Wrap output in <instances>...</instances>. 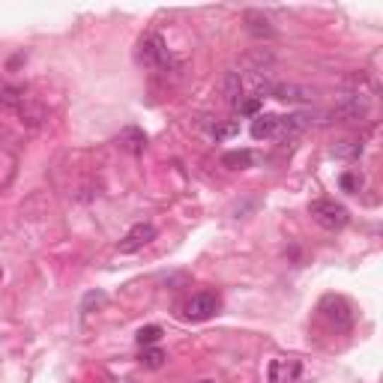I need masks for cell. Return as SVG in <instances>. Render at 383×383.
<instances>
[{
	"mask_svg": "<svg viewBox=\"0 0 383 383\" xmlns=\"http://www.w3.org/2000/svg\"><path fill=\"white\" fill-rule=\"evenodd\" d=\"M237 129H240L237 123H216V126H213V135L222 141V138H231V135H237Z\"/></svg>",
	"mask_w": 383,
	"mask_h": 383,
	"instance_id": "obj_19",
	"label": "cell"
},
{
	"mask_svg": "<svg viewBox=\"0 0 383 383\" xmlns=\"http://www.w3.org/2000/svg\"><path fill=\"white\" fill-rule=\"evenodd\" d=\"M273 96L282 102H314V90L302 84H273Z\"/></svg>",
	"mask_w": 383,
	"mask_h": 383,
	"instance_id": "obj_7",
	"label": "cell"
},
{
	"mask_svg": "<svg viewBox=\"0 0 383 383\" xmlns=\"http://www.w3.org/2000/svg\"><path fill=\"white\" fill-rule=\"evenodd\" d=\"M297 372H300V365H297V363L278 360V363H273V365H270V380H273V383H278V380H282V375H285V383H288V377H293Z\"/></svg>",
	"mask_w": 383,
	"mask_h": 383,
	"instance_id": "obj_15",
	"label": "cell"
},
{
	"mask_svg": "<svg viewBox=\"0 0 383 383\" xmlns=\"http://www.w3.org/2000/svg\"><path fill=\"white\" fill-rule=\"evenodd\" d=\"M159 338H162V326H156V324L138 329V344H141V348H150V344H156Z\"/></svg>",
	"mask_w": 383,
	"mask_h": 383,
	"instance_id": "obj_16",
	"label": "cell"
},
{
	"mask_svg": "<svg viewBox=\"0 0 383 383\" xmlns=\"http://www.w3.org/2000/svg\"><path fill=\"white\" fill-rule=\"evenodd\" d=\"M201 383H213V380H201Z\"/></svg>",
	"mask_w": 383,
	"mask_h": 383,
	"instance_id": "obj_21",
	"label": "cell"
},
{
	"mask_svg": "<svg viewBox=\"0 0 383 383\" xmlns=\"http://www.w3.org/2000/svg\"><path fill=\"white\" fill-rule=\"evenodd\" d=\"M246 24H249V30H252L254 36H273V33H276L273 24H270V18L261 16V12H254V9L246 12Z\"/></svg>",
	"mask_w": 383,
	"mask_h": 383,
	"instance_id": "obj_10",
	"label": "cell"
},
{
	"mask_svg": "<svg viewBox=\"0 0 383 383\" xmlns=\"http://www.w3.org/2000/svg\"><path fill=\"white\" fill-rule=\"evenodd\" d=\"M333 156L336 159H360L363 156V144L353 141V138H344V141L333 144Z\"/></svg>",
	"mask_w": 383,
	"mask_h": 383,
	"instance_id": "obj_12",
	"label": "cell"
},
{
	"mask_svg": "<svg viewBox=\"0 0 383 383\" xmlns=\"http://www.w3.org/2000/svg\"><path fill=\"white\" fill-rule=\"evenodd\" d=\"M368 111H372V99H368L365 93H341L329 114L344 120V123H356V120L368 117Z\"/></svg>",
	"mask_w": 383,
	"mask_h": 383,
	"instance_id": "obj_2",
	"label": "cell"
},
{
	"mask_svg": "<svg viewBox=\"0 0 383 383\" xmlns=\"http://www.w3.org/2000/svg\"><path fill=\"white\" fill-rule=\"evenodd\" d=\"M222 165L225 168H231V171H242V168H249L252 165V153L249 150H231V153H225L222 156Z\"/></svg>",
	"mask_w": 383,
	"mask_h": 383,
	"instance_id": "obj_13",
	"label": "cell"
},
{
	"mask_svg": "<svg viewBox=\"0 0 383 383\" xmlns=\"http://www.w3.org/2000/svg\"><path fill=\"white\" fill-rule=\"evenodd\" d=\"M153 240H156V228H153L150 222H138V225L129 228V234L120 240L117 249H120L123 254H132V252H141L144 246H150Z\"/></svg>",
	"mask_w": 383,
	"mask_h": 383,
	"instance_id": "obj_5",
	"label": "cell"
},
{
	"mask_svg": "<svg viewBox=\"0 0 383 383\" xmlns=\"http://www.w3.org/2000/svg\"><path fill=\"white\" fill-rule=\"evenodd\" d=\"M138 60H141L144 66H150V69H165L168 66L171 54H168V48H165L162 36H156V33L141 36V42H138Z\"/></svg>",
	"mask_w": 383,
	"mask_h": 383,
	"instance_id": "obj_3",
	"label": "cell"
},
{
	"mask_svg": "<svg viewBox=\"0 0 383 383\" xmlns=\"http://www.w3.org/2000/svg\"><path fill=\"white\" fill-rule=\"evenodd\" d=\"M24 102H28V96H24L21 87H0V105L4 108L24 111Z\"/></svg>",
	"mask_w": 383,
	"mask_h": 383,
	"instance_id": "obj_11",
	"label": "cell"
},
{
	"mask_svg": "<svg viewBox=\"0 0 383 383\" xmlns=\"http://www.w3.org/2000/svg\"><path fill=\"white\" fill-rule=\"evenodd\" d=\"M237 108H240L242 114H254V111H258V108H261V99H258V96H252V99H242V102H240V105H237Z\"/></svg>",
	"mask_w": 383,
	"mask_h": 383,
	"instance_id": "obj_20",
	"label": "cell"
},
{
	"mask_svg": "<svg viewBox=\"0 0 383 383\" xmlns=\"http://www.w3.org/2000/svg\"><path fill=\"white\" fill-rule=\"evenodd\" d=\"M321 314H324L336 329H348L350 321H353L350 305H348V300H344V297H324V302H321Z\"/></svg>",
	"mask_w": 383,
	"mask_h": 383,
	"instance_id": "obj_6",
	"label": "cell"
},
{
	"mask_svg": "<svg viewBox=\"0 0 383 383\" xmlns=\"http://www.w3.org/2000/svg\"><path fill=\"white\" fill-rule=\"evenodd\" d=\"M341 189L344 192H360L363 189V177H356V174H341Z\"/></svg>",
	"mask_w": 383,
	"mask_h": 383,
	"instance_id": "obj_18",
	"label": "cell"
},
{
	"mask_svg": "<svg viewBox=\"0 0 383 383\" xmlns=\"http://www.w3.org/2000/svg\"><path fill=\"white\" fill-rule=\"evenodd\" d=\"M0 278H4V270H0Z\"/></svg>",
	"mask_w": 383,
	"mask_h": 383,
	"instance_id": "obj_22",
	"label": "cell"
},
{
	"mask_svg": "<svg viewBox=\"0 0 383 383\" xmlns=\"http://www.w3.org/2000/svg\"><path fill=\"white\" fill-rule=\"evenodd\" d=\"M222 90H225V102H228V105H240V102H242V78H240V72H228L225 75Z\"/></svg>",
	"mask_w": 383,
	"mask_h": 383,
	"instance_id": "obj_9",
	"label": "cell"
},
{
	"mask_svg": "<svg viewBox=\"0 0 383 383\" xmlns=\"http://www.w3.org/2000/svg\"><path fill=\"white\" fill-rule=\"evenodd\" d=\"M276 132H278L276 114H258V117L252 120V138H258V141H264V138H276Z\"/></svg>",
	"mask_w": 383,
	"mask_h": 383,
	"instance_id": "obj_8",
	"label": "cell"
},
{
	"mask_svg": "<svg viewBox=\"0 0 383 383\" xmlns=\"http://www.w3.org/2000/svg\"><path fill=\"white\" fill-rule=\"evenodd\" d=\"M120 141L126 144V150H132V153H144V147H147V135H144L141 129H123Z\"/></svg>",
	"mask_w": 383,
	"mask_h": 383,
	"instance_id": "obj_14",
	"label": "cell"
},
{
	"mask_svg": "<svg viewBox=\"0 0 383 383\" xmlns=\"http://www.w3.org/2000/svg\"><path fill=\"white\" fill-rule=\"evenodd\" d=\"M162 363H165V353H162L159 348H144L141 365H147V368H162Z\"/></svg>",
	"mask_w": 383,
	"mask_h": 383,
	"instance_id": "obj_17",
	"label": "cell"
},
{
	"mask_svg": "<svg viewBox=\"0 0 383 383\" xmlns=\"http://www.w3.org/2000/svg\"><path fill=\"white\" fill-rule=\"evenodd\" d=\"M219 312V297L210 290H201L195 297H189L183 302V317L186 321H210V317Z\"/></svg>",
	"mask_w": 383,
	"mask_h": 383,
	"instance_id": "obj_4",
	"label": "cell"
},
{
	"mask_svg": "<svg viewBox=\"0 0 383 383\" xmlns=\"http://www.w3.org/2000/svg\"><path fill=\"white\" fill-rule=\"evenodd\" d=\"M309 213H312V219L321 225V228H326V231H341L344 225H348V210L341 207L338 201H333V198H317V201H312V207H309Z\"/></svg>",
	"mask_w": 383,
	"mask_h": 383,
	"instance_id": "obj_1",
	"label": "cell"
}]
</instances>
